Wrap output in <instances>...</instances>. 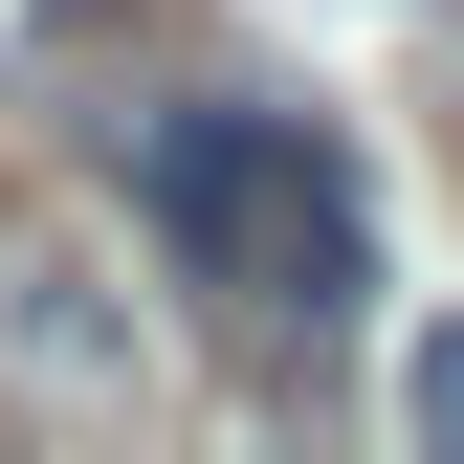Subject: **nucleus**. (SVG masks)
Returning a JSON list of instances; mask_svg holds the SVG:
<instances>
[{
  "label": "nucleus",
  "instance_id": "obj_1",
  "mask_svg": "<svg viewBox=\"0 0 464 464\" xmlns=\"http://www.w3.org/2000/svg\"><path fill=\"white\" fill-rule=\"evenodd\" d=\"M111 199H133V244L178 266L266 376H332V332L376 310V178L332 155V111L133 89V111H111Z\"/></svg>",
  "mask_w": 464,
  "mask_h": 464
},
{
  "label": "nucleus",
  "instance_id": "obj_2",
  "mask_svg": "<svg viewBox=\"0 0 464 464\" xmlns=\"http://www.w3.org/2000/svg\"><path fill=\"white\" fill-rule=\"evenodd\" d=\"M0 398L67 420V442L155 420V332H133V287H111L89 221H0Z\"/></svg>",
  "mask_w": 464,
  "mask_h": 464
},
{
  "label": "nucleus",
  "instance_id": "obj_3",
  "mask_svg": "<svg viewBox=\"0 0 464 464\" xmlns=\"http://www.w3.org/2000/svg\"><path fill=\"white\" fill-rule=\"evenodd\" d=\"M398 420H420V442H442V464H464V310H442V332H420V354H398Z\"/></svg>",
  "mask_w": 464,
  "mask_h": 464
}]
</instances>
